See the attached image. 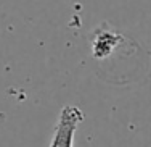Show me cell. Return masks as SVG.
Segmentation results:
<instances>
[{
    "label": "cell",
    "mask_w": 151,
    "mask_h": 147,
    "mask_svg": "<svg viewBox=\"0 0 151 147\" xmlns=\"http://www.w3.org/2000/svg\"><path fill=\"white\" fill-rule=\"evenodd\" d=\"M84 121V112L76 105L61 108L58 121L53 130L50 147H74V139L79 124Z\"/></svg>",
    "instance_id": "1"
}]
</instances>
